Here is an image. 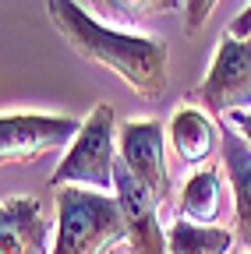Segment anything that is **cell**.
I'll return each mask as SVG.
<instances>
[{
  "label": "cell",
  "instance_id": "1",
  "mask_svg": "<svg viewBox=\"0 0 251 254\" xmlns=\"http://www.w3.org/2000/svg\"><path fill=\"white\" fill-rule=\"evenodd\" d=\"M46 14L64 43L120 78L142 99H156L167 88V43L156 36H131L124 28L96 21L78 0H46Z\"/></svg>",
  "mask_w": 251,
  "mask_h": 254
},
{
  "label": "cell",
  "instance_id": "2",
  "mask_svg": "<svg viewBox=\"0 0 251 254\" xmlns=\"http://www.w3.org/2000/svg\"><path fill=\"white\" fill-rule=\"evenodd\" d=\"M57 240L50 254H106L128 240V222L117 194L88 187H57Z\"/></svg>",
  "mask_w": 251,
  "mask_h": 254
},
{
  "label": "cell",
  "instance_id": "3",
  "mask_svg": "<svg viewBox=\"0 0 251 254\" xmlns=\"http://www.w3.org/2000/svg\"><path fill=\"white\" fill-rule=\"evenodd\" d=\"M117 152H113V110L103 103L85 120L75 145L50 173V187L82 184L88 190H117Z\"/></svg>",
  "mask_w": 251,
  "mask_h": 254
},
{
  "label": "cell",
  "instance_id": "4",
  "mask_svg": "<svg viewBox=\"0 0 251 254\" xmlns=\"http://www.w3.org/2000/svg\"><path fill=\"white\" fill-rule=\"evenodd\" d=\"M82 124L75 117H50V113H4L0 117V159L4 166H21L39 155L60 152L75 145Z\"/></svg>",
  "mask_w": 251,
  "mask_h": 254
},
{
  "label": "cell",
  "instance_id": "5",
  "mask_svg": "<svg viewBox=\"0 0 251 254\" xmlns=\"http://www.w3.org/2000/svg\"><path fill=\"white\" fill-rule=\"evenodd\" d=\"M191 99H198L202 110L219 117L234 110H251V43L248 39H237L230 32L219 39L212 71L195 88Z\"/></svg>",
  "mask_w": 251,
  "mask_h": 254
},
{
  "label": "cell",
  "instance_id": "6",
  "mask_svg": "<svg viewBox=\"0 0 251 254\" xmlns=\"http://www.w3.org/2000/svg\"><path fill=\"white\" fill-rule=\"evenodd\" d=\"M120 163L131 170V177L149 187L156 201L170 198V173L163 155V127L160 120H128L120 131Z\"/></svg>",
  "mask_w": 251,
  "mask_h": 254
},
{
  "label": "cell",
  "instance_id": "7",
  "mask_svg": "<svg viewBox=\"0 0 251 254\" xmlns=\"http://www.w3.org/2000/svg\"><path fill=\"white\" fill-rule=\"evenodd\" d=\"M117 201L124 208V222H128V251L131 254H167L170 240L160 226V215H156V194L149 187H142L128 166H117Z\"/></svg>",
  "mask_w": 251,
  "mask_h": 254
},
{
  "label": "cell",
  "instance_id": "8",
  "mask_svg": "<svg viewBox=\"0 0 251 254\" xmlns=\"http://www.w3.org/2000/svg\"><path fill=\"white\" fill-rule=\"evenodd\" d=\"M0 254H46V219L36 198H4L0 205Z\"/></svg>",
  "mask_w": 251,
  "mask_h": 254
},
{
  "label": "cell",
  "instance_id": "9",
  "mask_svg": "<svg viewBox=\"0 0 251 254\" xmlns=\"http://www.w3.org/2000/svg\"><path fill=\"white\" fill-rule=\"evenodd\" d=\"M219 152H223V170L234 184V215H237V244L251 247V145L223 124L219 134Z\"/></svg>",
  "mask_w": 251,
  "mask_h": 254
},
{
  "label": "cell",
  "instance_id": "10",
  "mask_svg": "<svg viewBox=\"0 0 251 254\" xmlns=\"http://www.w3.org/2000/svg\"><path fill=\"white\" fill-rule=\"evenodd\" d=\"M167 134H170V145H173L180 163L202 166L205 159L212 155L216 138L223 134V127H216L212 117H209V110H202V106H180L170 117Z\"/></svg>",
  "mask_w": 251,
  "mask_h": 254
},
{
  "label": "cell",
  "instance_id": "11",
  "mask_svg": "<svg viewBox=\"0 0 251 254\" xmlns=\"http://www.w3.org/2000/svg\"><path fill=\"white\" fill-rule=\"evenodd\" d=\"M223 208V180H219L216 166H198L184 180V190L177 198V219L198 222V226H212Z\"/></svg>",
  "mask_w": 251,
  "mask_h": 254
},
{
  "label": "cell",
  "instance_id": "12",
  "mask_svg": "<svg viewBox=\"0 0 251 254\" xmlns=\"http://www.w3.org/2000/svg\"><path fill=\"white\" fill-rule=\"evenodd\" d=\"M170 254H227L234 247V233L219 226H198V222L177 219L167 230Z\"/></svg>",
  "mask_w": 251,
  "mask_h": 254
},
{
  "label": "cell",
  "instance_id": "13",
  "mask_svg": "<svg viewBox=\"0 0 251 254\" xmlns=\"http://www.w3.org/2000/svg\"><path fill=\"white\" fill-rule=\"evenodd\" d=\"M180 4L184 0H96L99 14H106L110 21H120V25H142L149 18L177 11Z\"/></svg>",
  "mask_w": 251,
  "mask_h": 254
},
{
  "label": "cell",
  "instance_id": "14",
  "mask_svg": "<svg viewBox=\"0 0 251 254\" xmlns=\"http://www.w3.org/2000/svg\"><path fill=\"white\" fill-rule=\"evenodd\" d=\"M216 4L219 0H184V28L187 32H202V25L216 11Z\"/></svg>",
  "mask_w": 251,
  "mask_h": 254
},
{
  "label": "cell",
  "instance_id": "15",
  "mask_svg": "<svg viewBox=\"0 0 251 254\" xmlns=\"http://www.w3.org/2000/svg\"><path fill=\"white\" fill-rule=\"evenodd\" d=\"M223 124L234 127V131L251 145V110H234V113H223Z\"/></svg>",
  "mask_w": 251,
  "mask_h": 254
},
{
  "label": "cell",
  "instance_id": "16",
  "mask_svg": "<svg viewBox=\"0 0 251 254\" xmlns=\"http://www.w3.org/2000/svg\"><path fill=\"white\" fill-rule=\"evenodd\" d=\"M230 36H237V39H248L251 36V4L234 18V25H230Z\"/></svg>",
  "mask_w": 251,
  "mask_h": 254
}]
</instances>
